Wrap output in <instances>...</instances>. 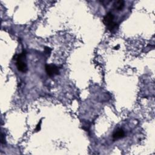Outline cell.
I'll list each match as a JSON object with an SVG mask.
<instances>
[{
    "label": "cell",
    "instance_id": "6da1fadb",
    "mask_svg": "<svg viewBox=\"0 0 155 155\" xmlns=\"http://www.w3.org/2000/svg\"><path fill=\"white\" fill-rule=\"evenodd\" d=\"M26 58V52H22L21 54L17 55V57L16 58V61H17V69L19 71L25 73L27 71V66L26 62H25Z\"/></svg>",
    "mask_w": 155,
    "mask_h": 155
},
{
    "label": "cell",
    "instance_id": "7a4b0ae2",
    "mask_svg": "<svg viewBox=\"0 0 155 155\" xmlns=\"http://www.w3.org/2000/svg\"><path fill=\"white\" fill-rule=\"evenodd\" d=\"M103 22L110 31L113 30L117 26L116 22L114 21V16L111 12H109L105 15L103 19Z\"/></svg>",
    "mask_w": 155,
    "mask_h": 155
},
{
    "label": "cell",
    "instance_id": "3957f363",
    "mask_svg": "<svg viewBox=\"0 0 155 155\" xmlns=\"http://www.w3.org/2000/svg\"><path fill=\"white\" fill-rule=\"evenodd\" d=\"M46 72L47 74L49 76H53L55 75H58L60 73L59 68L53 64H47L45 66Z\"/></svg>",
    "mask_w": 155,
    "mask_h": 155
},
{
    "label": "cell",
    "instance_id": "277c9868",
    "mask_svg": "<svg viewBox=\"0 0 155 155\" xmlns=\"http://www.w3.org/2000/svg\"><path fill=\"white\" fill-rule=\"evenodd\" d=\"M125 136V133L124 131L121 128H118L116 130L115 132L113 134V140H118L119 139H121L122 137H124Z\"/></svg>",
    "mask_w": 155,
    "mask_h": 155
},
{
    "label": "cell",
    "instance_id": "5b68a950",
    "mask_svg": "<svg viewBox=\"0 0 155 155\" xmlns=\"http://www.w3.org/2000/svg\"><path fill=\"white\" fill-rule=\"evenodd\" d=\"M124 1L122 0H119V1H116L113 4V6L115 7V9L118 11H122L124 7Z\"/></svg>",
    "mask_w": 155,
    "mask_h": 155
},
{
    "label": "cell",
    "instance_id": "8992f818",
    "mask_svg": "<svg viewBox=\"0 0 155 155\" xmlns=\"http://www.w3.org/2000/svg\"><path fill=\"white\" fill-rule=\"evenodd\" d=\"M45 52H46L47 54L50 53V52H51V49H50V48L48 47H45Z\"/></svg>",
    "mask_w": 155,
    "mask_h": 155
},
{
    "label": "cell",
    "instance_id": "52a82bcc",
    "mask_svg": "<svg viewBox=\"0 0 155 155\" xmlns=\"http://www.w3.org/2000/svg\"><path fill=\"white\" fill-rule=\"evenodd\" d=\"M41 121H40V122H39V124H38L37 125V127H36V130H37V131H38V130H40V127H41Z\"/></svg>",
    "mask_w": 155,
    "mask_h": 155
}]
</instances>
